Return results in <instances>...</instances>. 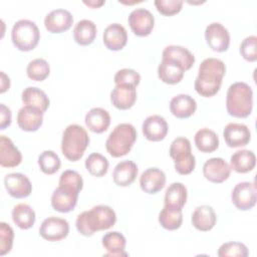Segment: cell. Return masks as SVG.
I'll return each mask as SVG.
<instances>
[{
	"label": "cell",
	"instance_id": "obj_1",
	"mask_svg": "<svg viewBox=\"0 0 257 257\" xmlns=\"http://www.w3.org/2000/svg\"><path fill=\"white\" fill-rule=\"evenodd\" d=\"M198 72L194 84L196 91L204 97L214 96L220 90L226 72L225 63L221 59L209 57L201 62Z\"/></svg>",
	"mask_w": 257,
	"mask_h": 257
},
{
	"label": "cell",
	"instance_id": "obj_2",
	"mask_svg": "<svg viewBox=\"0 0 257 257\" xmlns=\"http://www.w3.org/2000/svg\"><path fill=\"white\" fill-rule=\"evenodd\" d=\"M226 108L230 115L244 118L253 108V91L245 82H235L227 90Z\"/></svg>",
	"mask_w": 257,
	"mask_h": 257
},
{
	"label": "cell",
	"instance_id": "obj_3",
	"mask_svg": "<svg viewBox=\"0 0 257 257\" xmlns=\"http://www.w3.org/2000/svg\"><path fill=\"white\" fill-rule=\"evenodd\" d=\"M88 145L89 136L83 126L75 123L66 126L62 135L61 152L67 160L76 162L81 159Z\"/></svg>",
	"mask_w": 257,
	"mask_h": 257
},
{
	"label": "cell",
	"instance_id": "obj_4",
	"mask_svg": "<svg viewBox=\"0 0 257 257\" xmlns=\"http://www.w3.org/2000/svg\"><path fill=\"white\" fill-rule=\"evenodd\" d=\"M137 140V131L131 123H119L109 134L105 148L113 158L125 156L133 148Z\"/></svg>",
	"mask_w": 257,
	"mask_h": 257
},
{
	"label": "cell",
	"instance_id": "obj_5",
	"mask_svg": "<svg viewBox=\"0 0 257 257\" xmlns=\"http://www.w3.org/2000/svg\"><path fill=\"white\" fill-rule=\"evenodd\" d=\"M11 39L14 46L19 50L30 51L37 46L40 39V32L33 21L21 19L13 25Z\"/></svg>",
	"mask_w": 257,
	"mask_h": 257
},
{
	"label": "cell",
	"instance_id": "obj_6",
	"mask_svg": "<svg viewBox=\"0 0 257 257\" xmlns=\"http://www.w3.org/2000/svg\"><path fill=\"white\" fill-rule=\"evenodd\" d=\"M170 156L174 160L175 170L180 175L191 174L196 165V160L191 152V143L187 138L179 137L170 147Z\"/></svg>",
	"mask_w": 257,
	"mask_h": 257
},
{
	"label": "cell",
	"instance_id": "obj_7",
	"mask_svg": "<svg viewBox=\"0 0 257 257\" xmlns=\"http://www.w3.org/2000/svg\"><path fill=\"white\" fill-rule=\"evenodd\" d=\"M69 233V224L65 219L58 217H48L43 220L39 228L40 236L47 241H60Z\"/></svg>",
	"mask_w": 257,
	"mask_h": 257
},
{
	"label": "cell",
	"instance_id": "obj_8",
	"mask_svg": "<svg viewBox=\"0 0 257 257\" xmlns=\"http://www.w3.org/2000/svg\"><path fill=\"white\" fill-rule=\"evenodd\" d=\"M231 199L235 207L242 211L252 209L257 200L256 187L251 182L238 183L231 194Z\"/></svg>",
	"mask_w": 257,
	"mask_h": 257
},
{
	"label": "cell",
	"instance_id": "obj_9",
	"mask_svg": "<svg viewBox=\"0 0 257 257\" xmlns=\"http://www.w3.org/2000/svg\"><path fill=\"white\" fill-rule=\"evenodd\" d=\"M132 31L137 36H148L155 25V18L152 12L145 8H137L133 10L127 18Z\"/></svg>",
	"mask_w": 257,
	"mask_h": 257
},
{
	"label": "cell",
	"instance_id": "obj_10",
	"mask_svg": "<svg viewBox=\"0 0 257 257\" xmlns=\"http://www.w3.org/2000/svg\"><path fill=\"white\" fill-rule=\"evenodd\" d=\"M205 39L209 47L217 52L228 50L230 45V34L227 28L219 22H213L206 27Z\"/></svg>",
	"mask_w": 257,
	"mask_h": 257
},
{
	"label": "cell",
	"instance_id": "obj_11",
	"mask_svg": "<svg viewBox=\"0 0 257 257\" xmlns=\"http://www.w3.org/2000/svg\"><path fill=\"white\" fill-rule=\"evenodd\" d=\"M5 189L8 194L16 199L28 197L32 192L30 180L21 173H10L4 178Z\"/></svg>",
	"mask_w": 257,
	"mask_h": 257
},
{
	"label": "cell",
	"instance_id": "obj_12",
	"mask_svg": "<svg viewBox=\"0 0 257 257\" xmlns=\"http://www.w3.org/2000/svg\"><path fill=\"white\" fill-rule=\"evenodd\" d=\"M79 193L66 187L59 186L53 191L51 196V206L55 211L60 213H68L72 211L78 199Z\"/></svg>",
	"mask_w": 257,
	"mask_h": 257
},
{
	"label": "cell",
	"instance_id": "obj_13",
	"mask_svg": "<svg viewBox=\"0 0 257 257\" xmlns=\"http://www.w3.org/2000/svg\"><path fill=\"white\" fill-rule=\"evenodd\" d=\"M231 174V168L222 158H211L203 166L204 177L212 183L220 184L226 181Z\"/></svg>",
	"mask_w": 257,
	"mask_h": 257
},
{
	"label": "cell",
	"instance_id": "obj_14",
	"mask_svg": "<svg viewBox=\"0 0 257 257\" xmlns=\"http://www.w3.org/2000/svg\"><path fill=\"white\" fill-rule=\"evenodd\" d=\"M223 137L228 147L239 148L249 144L251 133L246 124L230 122L225 126Z\"/></svg>",
	"mask_w": 257,
	"mask_h": 257
},
{
	"label": "cell",
	"instance_id": "obj_15",
	"mask_svg": "<svg viewBox=\"0 0 257 257\" xmlns=\"http://www.w3.org/2000/svg\"><path fill=\"white\" fill-rule=\"evenodd\" d=\"M73 23L72 14L65 9H55L44 18V26L51 33H61L68 30Z\"/></svg>",
	"mask_w": 257,
	"mask_h": 257
},
{
	"label": "cell",
	"instance_id": "obj_16",
	"mask_svg": "<svg viewBox=\"0 0 257 257\" xmlns=\"http://www.w3.org/2000/svg\"><path fill=\"white\" fill-rule=\"evenodd\" d=\"M145 138L152 142H160L164 140L168 134V123L166 119L158 114L148 116L142 125Z\"/></svg>",
	"mask_w": 257,
	"mask_h": 257
},
{
	"label": "cell",
	"instance_id": "obj_17",
	"mask_svg": "<svg viewBox=\"0 0 257 257\" xmlns=\"http://www.w3.org/2000/svg\"><path fill=\"white\" fill-rule=\"evenodd\" d=\"M43 122V111L40 109L24 105L17 113L18 126L24 132H36Z\"/></svg>",
	"mask_w": 257,
	"mask_h": 257
},
{
	"label": "cell",
	"instance_id": "obj_18",
	"mask_svg": "<svg viewBox=\"0 0 257 257\" xmlns=\"http://www.w3.org/2000/svg\"><path fill=\"white\" fill-rule=\"evenodd\" d=\"M102 41L107 49L112 51H118L122 49L127 42V32L121 24H109L104 29Z\"/></svg>",
	"mask_w": 257,
	"mask_h": 257
},
{
	"label": "cell",
	"instance_id": "obj_19",
	"mask_svg": "<svg viewBox=\"0 0 257 257\" xmlns=\"http://www.w3.org/2000/svg\"><path fill=\"white\" fill-rule=\"evenodd\" d=\"M137 100V90L135 86L126 84H115L110 92V101L118 109L131 108Z\"/></svg>",
	"mask_w": 257,
	"mask_h": 257
},
{
	"label": "cell",
	"instance_id": "obj_20",
	"mask_svg": "<svg viewBox=\"0 0 257 257\" xmlns=\"http://www.w3.org/2000/svg\"><path fill=\"white\" fill-rule=\"evenodd\" d=\"M166 185L165 173L158 168L146 170L140 177V186L145 193L156 194Z\"/></svg>",
	"mask_w": 257,
	"mask_h": 257
},
{
	"label": "cell",
	"instance_id": "obj_21",
	"mask_svg": "<svg viewBox=\"0 0 257 257\" xmlns=\"http://www.w3.org/2000/svg\"><path fill=\"white\" fill-rule=\"evenodd\" d=\"M185 69L183 66L172 59L162 58L161 63L158 67V76L159 78L168 84L179 83L184 77Z\"/></svg>",
	"mask_w": 257,
	"mask_h": 257
},
{
	"label": "cell",
	"instance_id": "obj_22",
	"mask_svg": "<svg viewBox=\"0 0 257 257\" xmlns=\"http://www.w3.org/2000/svg\"><path fill=\"white\" fill-rule=\"evenodd\" d=\"M22 155L6 136H0V165L3 168H14L20 165Z\"/></svg>",
	"mask_w": 257,
	"mask_h": 257
},
{
	"label": "cell",
	"instance_id": "obj_23",
	"mask_svg": "<svg viewBox=\"0 0 257 257\" xmlns=\"http://www.w3.org/2000/svg\"><path fill=\"white\" fill-rule=\"evenodd\" d=\"M191 221L197 230L207 232L214 228L217 221V216L211 206L202 205L195 209Z\"/></svg>",
	"mask_w": 257,
	"mask_h": 257
},
{
	"label": "cell",
	"instance_id": "obj_24",
	"mask_svg": "<svg viewBox=\"0 0 257 257\" xmlns=\"http://www.w3.org/2000/svg\"><path fill=\"white\" fill-rule=\"evenodd\" d=\"M197 109L196 100L188 94H178L170 101V110L178 118H188Z\"/></svg>",
	"mask_w": 257,
	"mask_h": 257
},
{
	"label": "cell",
	"instance_id": "obj_25",
	"mask_svg": "<svg viewBox=\"0 0 257 257\" xmlns=\"http://www.w3.org/2000/svg\"><path fill=\"white\" fill-rule=\"evenodd\" d=\"M84 121L91 132L101 134L108 128L110 124V115L104 108L93 107L85 114Z\"/></svg>",
	"mask_w": 257,
	"mask_h": 257
},
{
	"label": "cell",
	"instance_id": "obj_26",
	"mask_svg": "<svg viewBox=\"0 0 257 257\" xmlns=\"http://www.w3.org/2000/svg\"><path fill=\"white\" fill-rule=\"evenodd\" d=\"M138 166L133 161H122L118 163L113 170V182L120 187H127L132 185L138 175Z\"/></svg>",
	"mask_w": 257,
	"mask_h": 257
},
{
	"label": "cell",
	"instance_id": "obj_27",
	"mask_svg": "<svg viewBox=\"0 0 257 257\" xmlns=\"http://www.w3.org/2000/svg\"><path fill=\"white\" fill-rule=\"evenodd\" d=\"M101 243L107 251L104 256H127V253L125 252L126 240L121 233L117 231L108 232L103 235Z\"/></svg>",
	"mask_w": 257,
	"mask_h": 257
},
{
	"label": "cell",
	"instance_id": "obj_28",
	"mask_svg": "<svg viewBox=\"0 0 257 257\" xmlns=\"http://www.w3.org/2000/svg\"><path fill=\"white\" fill-rule=\"evenodd\" d=\"M162 58L164 59H172L179 62L183 68L186 70L190 69L194 62L195 56L193 53L187 48L180 45H169L167 46L162 53Z\"/></svg>",
	"mask_w": 257,
	"mask_h": 257
},
{
	"label": "cell",
	"instance_id": "obj_29",
	"mask_svg": "<svg viewBox=\"0 0 257 257\" xmlns=\"http://www.w3.org/2000/svg\"><path fill=\"white\" fill-rule=\"evenodd\" d=\"M255 164V154L249 150H239L235 152L230 159V168L240 174H245L252 171Z\"/></svg>",
	"mask_w": 257,
	"mask_h": 257
},
{
	"label": "cell",
	"instance_id": "obj_30",
	"mask_svg": "<svg viewBox=\"0 0 257 257\" xmlns=\"http://www.w3.org/2000/svg\"><path fill=\"white\" fill-rule=\"evenodd\" d=\"M96 36V26L88 19H82L78 21L73 29V38L79 45L85 46L93 42Z\"/></svg>",
	"mask_w": 257,
	"mask_h": 257
},
{
	"label": "cell",
	"instance_id": "obj_31",
	"mask_svg": "<svg viewBox=\"0 0 257 257\" xmlns=\"http://www.w3.org/2000/svg\"><path fill=\"white\" fill-rule=\"evenodd\" d=\"M22 101L25 105L36 107L43 112L49 106V98L46 93L34 86H28L22 91Z\"/></svg>",
	"mask_w": 257,
	"mask_h": 257
},
{
	"label": "cell",
	"instance_id": "obj_32",
	"mask_svg": "<svg viewBox=\"0 0 257 257\" xmlns=\"http://www.w3.org/2000/svg\"><path fill=\"white\" fill-rule=\"evenodd\" d=\"M35 212L28 204H17L12 210V220L20 229H30L35 223Z\"/></svg>",
	"mask_w": 257,
	"mask_h": 257
},
{
	"label": "cell",
	"instance_id": "obj_33",
	"mask_svg": "<svg viewBox=\"0 0 257 257\" xmlns=\"http://www.w3.org/2000/svg\"><path fill=\"white\" fill-rule=\"evenodd\" d=\"M195 145L202 153H212L219 147V138L212 130L203 127L195 135Z\"/></svg>",
	"mask_w": 257,
	"mask_h": 257
},
{
	"label": "cell",
	"instance_id": "obj_34",
	"mask_svg": "<svg viewBox=\"0 0 257 257\" xmlns=\"http://www.w3.org/2000/svg\"><path fill=\"white\" fill-rule=\"evenodd\" d=\"M183 222L182 209L171 206H164L159 215V223L167 230L173 231L181 227Z\"/></svg>",
	"mask_w": 257,
	"mask_h": 257
},
{
	"label": "cell",
	"instance_id": "obj_35",
	"mask_svg": "<svg viewBox=\"0 0 257 257\" xmlns=\"http://www.w3.org/2000/svg\"><path fill=\"white\" fill-rule=\"evenodd\" d=\"M187 201V188L182 183L171 184L165 193V206L183 208Z\"/></svg>",
	"mask_w": 257,
	"mask_h": 257
},
{
	"label": "cell",
	"instance_id": "obj_36",
	"mask_svg": "<svg viewBox=\"0 0 257 257\" xmlns=\"http://www.w3.org/2000/svg\"><path fill=\"white\" fill-rule=\"evenodd\" d=\"M95 217L98 231L107 230L112 227L116 222V215L113 209L106 205H97L91 208Z\"/></svg>",
	"mask_w": 257,
	"mask_h": 257
},
{
	"label": "cell",
	"instance_id": "obj_37",
	"mask_svg": "<svg viewBox=\"0 0 257 257\" xmlns=\"http://www.w3.org/2000/svg\"><path fill=\"white\" fill-rule=\"evenodd\" d=\"M85 168L88 173L94 177H102L107 173L108 161L107 159L98 153L90 154L85 160Z\"/></svg>",
	"mask_w": 257,
	"mask_h": 257
},
{
	"label": "cell",
	"instance_id": "obj_38",
	"mask_svg": "<svg viewBox=\"0 0 257 257\" xmlns=\"http://www.w3.org/2000/svg\"><path fill=\"white\" fill-rule=\"evenodd\" d=\"M77 231L83 236H91L98 231L95 217L91 210L80 213L75 221Z\"/></svg>",
	"mask_w": 257,
	"mask_h": 257
},
{
	"label": "cell",
	"instance_id": "obj_39",
	"mask_svg": "<svg viewBox=\"0 0 257 257\" xmlns=\"http://www.w3.org/2000/svg\"><path fill=\"white\" fill-rule=\"evenodd\" d=\"M27 76L34 81L44 80L50 73V66L43 58H36L31 60L26 68Z\"/></svg>",
	"mask_w": 257,
	"mask_h": 257
},
{
	"label": "cell",
	"instance_id": "obj_40",
	"mask_svg": "<svg viewBox=\"0 0 257 257\" xmlns=\"http://www.w3.org/2000/svg\"><path fill=\"white\" fill-rule=\"evenodd\" d=\"M38 165L44 174L53 175L59 170L61 162L57 154L53 151H44L38 157Z\"/></svg>",
	"mask_w": 257,
	"mask_h": 257
},
{
	"label": "cell",
	"instance_id": "obj_41",
	"mask_svg": "<svg viewBox=\"0 0 257 257\" xmlns=\"http://www.w3.org/2000/svg\"><path fill=\"white\" fill-rule=\"evenodd\" d=\"M217 254L219 257H247L249 255V251L243 243L227 242L220 246Z\"/></svg>",
	"mask_w": 257,
	"mask_h": 257
},
{
	"label": "cell",
	"instance_id": "obj_42",
	"mask_svg": "<svg viewBox=\"0 0 257 257\" xmlns=\"http://www.w3.org/2000/svg\"><path fill=\"white\" fill-rule=\"evenodd\" d=\"M59 186H64L70 189L75 190L76 192L80 193L83 187V181L81 176L73 170H66L61 173L59 177Z\"/></svg>",
	"mask_w": 257,
	"mask_h": 257
},
{
	"label": "cell",
	"instance_id": "obj_43",
	"mask_svg": "<svg viewBox=\"0 0 257 257\" xmlns=\"http://www.w3.org/2000/svg\"><path fill=\"white\" fill-rule=\"evenodd\" d=\"M14 231L9 224L0 223V255L3 256L9 253L12 249Z\"/></svg>",
	"mask_w": 257,
	"mask_h": 257
},
{
	"label": "cell",
	"instance_id": "obj_44",
	"mask_svg": "<svg viewBox=\"0 0 257 257\" xmlns=\"http://www.w3.org/2000/svg\"><path fill=\"white\" fill-rule=\"evenodd\" d=\"M113 80L115 84H126L137 87L141 81V75L134 69L122 68L115 73Z\"/></svg>",
	"mask_w": 257,
	"mask_h": 257
},
{
	"label": "cell",
	"instance_id": "obj_45",
	"mask_svg": "<svg viewBox=\"0 0 257 257\" xmlns=\"http://www.w3.org/2000/svg\"><path fill=\"white\" fill-rule=\"evenodd\" d=\"M240 53L247 61L254 62L257 60V37L255 35L248 36L241 42Z\"/></svg>",
	"mask_w": 257,
	"mask_h": 257
},
{
	"label": "cell",
	"instance_id": "obj_46",
	"mask_svg": "<svg viewBox=\"0 0 257 257\" xmlns=\"http://www.w3.org/2000/svg\"><path fill=\"white\" fill-rule=\"evenodd\" d=\"M184 2L182 0H156L157 10L165 16H173L182 10Z\"/></svg>",
	"mask_w": 257,
	"mask_h": 257
},
{
	"label": "cell",
	"instance_id": "obj_47",
	"mask_svg": "<svg viewBox=\"0 0 257 257\" xmlns=\"http://www.w3.org/2000/svg\"><path fill=\"white\" fill-rule=\"evenodd\" d=\"M12 119V113L9 107L4 103L0 104V130H5L10 125Z\"/></svg>",
	"mask_w": 257,
	"mask_h": 257
},
{
	"label": "cell",
	"instance_id": "obj_48",
	"mask_svg": "<svg viewBox=\"0 0 257 257\" xmlns=\"http://www.w3.org/2000/svg\"><path fill=\"white\" fill-rule=\"evenodd\" d=\"M10 86V79L9 77L3 72L1 71V93L5 92Z\"/></svg>",
	"mask_w": 257,
	"mask_h": 257
},
{
	"label": "cell",
	"instance_id": "obj_49",
	"mask_svg": "<svg viewBox=\"0 0 257 257\" xmlns=\"http://www.w3.org/2000/svg\"><path fill=\"white\" fill-rule=\"evenodd\" d=\"M83 3L85 4V5H87V6H89V7H91V8H98V7H100L101 5H103L104 4V1L103 0H99V1H83Z\"/></svg>",
	"mask_w": 257,
	"mask_h": 257
}]
</instances>
